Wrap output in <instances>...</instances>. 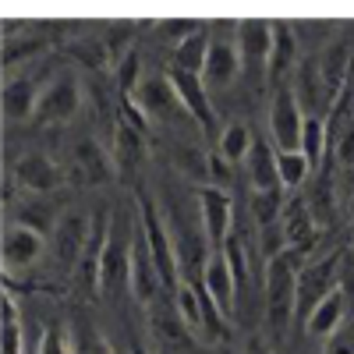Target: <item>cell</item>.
<instances>
[{
	"mask_svg": "<svg viewBox=\"0 0 354 354\" xmlns=\"http://www.w3.org/2000/svg\"><path fill=\"white\" fill-rule=\"evenodd\" d=\"M145 153H149V145H145V128L124 121V117H117L113 124V163L117 170H131L145 160Z\"/></svg>",
	"mask_w": 354,
	"mask_h": 354,
	"instance_id": "obj_21",
	"label": "cell"
},
{
	"mask_svg": "<svg viewBox=\"0 0 354 354\" xmlns=\"http://www.w3.org/2000/svg\"><path fill=\"white\" fill-rule=\"evenodd\" d=\"M71 347H75V354H113L110 340L88 319H78L71 326Z\"/></svg>",
	"mask_w": 354,
	"mask_h": 354,
	"instance_id": "obj_30",
	"label": "cell"
},
{
	"mask_svg": "<svg viewBox=\"0 0 354 354\" xmlns=\"http://www.w3.org/2000/svg\"><path fill=\"white\" fill-rule=\"evenodd\" d=\"M340 294L347 308H354V248L344 252V262H340Z\"/></svg>",
	"mask_w": 354,
	"mask_h": 354,
	"instance_id": "obj_35",
	"label": "cell"
},
{
	"mask_svg": "<svg viewBox=\"0 0 354 354\" xmlns=\"http://www.w3.org/2000/svg\"><path fill=\"white\" fill-rule=\"evenodd\" d=\"M195 198H198V220H202L205 245H209V252L223 248L227 238H230V230H234V198H230V192L202 185L195 192Z\"/></svg>",
	"mask_w": 354,
	"mask_h": 354,
	"instance_id": "obj_7",
	"label": "cell"
},
{
	"mask_svg": "<svg viewBox=\"0 0 354 354\" xmlns=\"http://www.w3.org/2000/svg\"><path fill=\"white\" fill-rule=\"evenodd\" d=\"M305 106L294 93V85H280L270 103V138L277 153L301 149V131H305Z\"/></svg>",
	"mask_w": 354,
	"mask_h": 354,
	"instance_id": "obj_5",
	"label": "cell"
},
{
	"mask_svg": "<svg viewBox=\"0 0 354 354\" xmlns=\"http://www.w3.org/2000/svg\"><path fill=\"white\" fill-rule=\"evenodd\" d=\"M283 238H287V252L294 255H308L315 245H319V220L312 216L308 202L305 198H290L283 205Z\"/></svg>",
	"mask_w": 354,
	"mask_h": 354,
	"instance_id": "obj_13",
	"label": "cell"
},
{
	"mask_svg": "<svg viewBox=\"0 0 354 354\" xmlns=\"http://www.w3.org/2000/svg\"><path fill=\"white\" fill-rule=\"evenodd\" d=\"M0 333H4V354H25V333H21V312L11 298V290H4V322H0Z\"/></svg>",
	"mask_w": 354,
	"mask_h": 354,
	"instance_id": "obj_28",
	"label": "cell"
},
{
	"mask_svg": "<svg viewBox=\"0 0 354 354\" xmlns=\"http://www.w3.org/2000/svg\"><path fill=\"white\" fill-rule=\"evenodd\" d=\"M252 145H255V135L245 121H230L220 138H216V153L227 160V163H245L248 153H252Z\"/></svg>",
	"mask_w": 354,
	"mask_h": 354,
	"instance_id": "obj_25",
	"label": "cell"
},
{
	"mask_svg": "<svg viewBox=\"0 0 354 354\" xmlns=\"http://www.w3.org/2000/svg\"><path fill=\"white\" fill-rule=\"evenodd\" d=\"M131 103L145 113V121H156V124H170V121H177V117L185 113V106H181V100H177V93H174V85H170L167 75L142 78V85L135 88ZM188 121H192V117H188Z\"/></svg>",
	"mask_w": 354,
	"mask_h": 354,
	"instance_id": "obj_11",
	"label": "cell"
},
{
	"mask_svg": "<svg viewBox=\"0 0 354 354\" xmlns=\"http://www.w3.org/2000/svg\"><path fill=\"white\" fill-rule=\"evenodd\" d=\"M46 252V234L32 223H8L4 227V238H0V259H4V273H21V270H32V266L43 259Z\"/></svg>",
	"mask_w": 354,
	"mask_h": 354,
	"instance_id": "obj_6",
	"label": "cell"
},
{
	"mask_svg": "<svg viewBox=\"0 0 354 354\" xmlns=\"http://www.w3.org/2000/svg\"><path fill=\"white\" fill-rule=\"evenodd\" d=\"M298 273L301 255L283 252L266 262V319L277 333H287L298 312Z\"/></svg>",
	"mask_w": 354,
	"mask_h": 354,
	"instance_id": "obj_2",
	"label": "cell"
},
{
	"mask_svg": "<svg viewBox=\"0 0 354 354\" xmlns=\"http://www.w3.org/2000/svg\"><path fill=\"white\" fill-rule=\"evenodd\" d=\"M36 354H75L71 333L61 330V326H46L43 337H39V351H36Z\"/></svg>",
	"mask_w": 354,
	"mask_h": 354,
	"instance_id": "obj_33",
	"label": "cell"
},
{
	"mask_svg": "<svg viewBox=\"0 0 354 354\" xmlns=\"http://www.w3.org/2000/svg\"><path fill=\"white\" fill-rule=\"evenodd\" d=\"M322 354H354V330H340L326 340Z\"/></svg>",
	"mask_w": 354,
	"mask_h": 354,
	"instance_id": "obj_36",
	"label": "cell"
},
{
	"mask_svg": "<svg viewBox=\"0 0 354 354\" xmlns=\"http://www.w3.org/2000/svg\"><path fill=\"white\" fill-rule=\"evenodd\" d=\"M298 61V36L287 21H273V57H270V78H283Z\"/></svg>",
	"mask_w": 354,
	"mask_h": 354,
	"instance_id": "obj_24",
	"label": "cell"
},
{
	"mask_svg": "<svg viewBox=\"0 0 354 354\" xmlns=\"http://www.w3.org/2000/svg\"><path fill=\"white\" fill-rule=\"evenodd\" d=\"M39 93L43 85L28 75H18V78H8L4 82V93H0V110H4V121L8 124H18V121H28L36 117L39 110Z\"/></svg>",
	"mask_w": 354,
	"mask_h": 354,
	"instance_id": "obj_17",
	"label": "cell"
},
{
	"mask_svg": "<svg viewBox=\"0 0 354 354\" xmlns=\"http://www.w3.org/2000/svg\"><path fill=\"white\" fill-rule=\"evenodd\" d=\"M205 170H209V185L227 192V185H230V163H227L220 153H209V160H205Z\"/></svg>",
	"mask_w": 354,
	"mask_h": 354,
	"instance_id": "obj_34",
	"label": "cell"
},
{
	"mask_svg": "<svg viewBox=\"0 0 354 354\" xmlns=\"http://www.w3.org/2000/svg\"><path fill=\"white\" fill-rule=\"evenodd\" d=\"M333 153H337V160L344 163V167H354V124L344 131V138L333 145Z\"/></svg>",
	"mask_w": 354,
	"mask_h": 354,
	"instance_id": "obj_37",
	"label": "cell"
},
{
	"mask_svg": "<svg viewBox=\"0 0 354 354\" xmlns=\"http://www.w3.org/2000/svg\"><path fill=\"white\" fill-rule=\"evenodd\" d=\"M241 71V53L234 39L213 36L209 57H205V68H202V82H213V85H230Z\"/></svg>",
	"mask_w": 354,
	"mask_h": 354,
	"instance_id": "obj_20",
	"label": "cell"
},
{
	"mask_svg": "<svg viewBox=\"0 0 354 354\" xmlns=\"http://www.w3.org/2000/svg\"><path fill=\"white\" fill-rule=\"evenodd\" d=\"M131 354H149V351H145L142 344H131Z\"/></svg>",
	"mask_w": 354,
	"mask_h": 354,
	"instance_id": "obj_40",
	"label": "cell"
},
{
	"mask_svg": "<svg viewBox=\"0 0 354 354\" xmlns=\"http://www.w3.org/2000/svg\"><path fill=\"white\" fill-rule=\"evenodd\" d=\"M347 301H344V294L337 290V294H330L326 301H322L312 315H308V322H305V333H312V337H322V340H330L333 333H340L344 330V319H347Z\"/></svg>",
	"mask_w": 354,
	"mask_h": 354,
	"instance_id": "obj_22",
	"label": "cell"
},
{
	"mask_svg": "<svg viewBox=\"0 0 354 354\" xmlns=\"http://www.w3.org/2000/svg\"><path fill=\"white\" fill-rule=\"evenodd\" d=\"M167 78H170V85H174L177 100H181L185 113L192 117V124L202 128L205 135H216V131H220V124H216V110H213V103H209V93H205L202 75H192V71H181V68H174V64H170ZM216 138H220V135H216Z\"/></svg>",
	"mask_w": 354,
	"mask_h": 354,
	"instance_id": "obj_8",
	"label": "cell"
},
{
	"mask_svg": "<svg viewBox=\"0 0 354 354\" xmlns=\"http://www.w3.org/2000/svg\"><path fill=\"white\" fill-rule=\"evenodd\" d=\"M347 216L354 220V177H351V185H347Z\"/></svg>",
	"mask_w": 354,
	"mask_h": 354,
	"instance_id": "obj_39",
	"label": "cell"
},
{
	"mask_svg": "<svg viewBox=\"0 0 354 354\" xmlns=\"http://www.w3.org/2000/svg\"><path fill=\"white\" fill-rule=\"evenodd\" d=\"M106 230H110V213H96L93 230H88V241H85L82 259H78V270H75V283L85 287L88 294H100V266H103Z\"/></svg>",
	"mask_w": 354,
	"mask_h": 354,
	"instance_id": "obj_14",
	"label": "cell"
},
{
	"mask_svg": "<svg viewBox=\"0 0 354 354\" xmlns=\"http://www.w3.org/2000/svg\"><path fill=\"white\" fill-rule=\"evenodd\" d=\"M234 43H238L241 68H245V71H252L255 78H262L266 71H270V57H273V21H266V18L238 21V28H234Z\"/></svg>",
	"mask_w": 354,
	"mask_h": 354,
	"instance_id": "obj_10",
	"label": "cell"
},
{
	"mask_svg": "<svg viewBox=\"0 0 354 354\" xmlns=\"http://www.w3.org/2000/svg\"><path fill=\"white\" fill-rule=\"evenodd\" d=\"M277 170H280V185H283V188H301L308 177H312V163L305 160L301 149L277 153Z\"/></svg>",
	"mask_w": 354,
	"mask_h": 354,
	"instance_id": "obj_29",
	"label": "cell"
},
{
	"mask_svg": "<svg viewBox=\"0 0 354 354\" xmlns=\"http://www.w3.org/2000/svg\"><path fill=\"white\" fill-rule=\"evenodd\" d=\"M11 170H15L18 188L32 192V195H50V192L61 188V181H64L61 170H57V163H53L50 156H43V153H25V156H18Z\"/></svg>",
	"mask_w": 354,
	"mask_h": 354,
	"instance_id": "obj_15",
	"label": "cell"
},
{
	"mask_svg": "<svg viewBox=\"0 0 354 354\" xmlns=\"http://www.w3.org/2000/svg\"><path fill=\"white\" fill-rule=\"evenodd\" d=\"M39 50H46V39L43 36H25V39H4V68H15V61H28L36 57Z\"/></svg>",
	"mask_w": 354,
	"mask_h": 354,
	"instance_id": "obj_32",
	"label": "cell"
},
{
	"mask_svg": "<svg viewBox=\"0 0 354 354\" xmlns=\"http://www.w3.org/2000/svg\"><path fill=\"white\" fill-rule=\"evenodd\" d=\"M78 110H82V85H78V78L71 71L57 75L53 82L43 85L39 110H36V117L43 124H68V121L78 117Z\"/></svg>",
	"mask_w": 354,
	"mask_h": 354,
	"instance_id": "obj_9",
	"label": "cell"
},
{
	"mask_svg": "<svg viewBox=\"0 0 354 354\" xmlns=\"http://www.w3.org/2000/svg\"><path fill=\"white\" fill-rule=\"evenodd\" d=\"M245 170H248V185L252 192H280V170H277V149H273V142H266V138H255L252 145V153L245 160Z\"/></svg>",
	"mask_w": 354,
	"mask_h": 354,
	"instance_id": "obj_19",
	"label": "cell"
},
{
	"mask_svg": "<svg viewBox=\"0 0 354 354\" xmlns=\"http://www.w3.org/2000/svg\"><path fill=\"white\" fill-rule=\"evenodd\" d=\"M241 354H277L270 344H266L262 337H248L245 340V347H241Z\"/></svg>",
	"mask_w": 354,
	"mask_h": 354,
	"instance_id": "obj_38",
	"label": "cell"
},
{
	"mask_svg": "<svg viewBox=\"0 0 354 354\" xmlns=\"http://www.w3.org/2000/svg\"><path fill=\"white\" fill-rule=\"evenodd\" d=\"M202 290L209 294V298L220 305L223 315L234 319V312H238V298H241V290H238V280H234V270H230V259L223 248H213L209 259H205L202 266V277H198Z\"/></svg>",
	"mask_w": 354,
	"mask_h": 354,
	"instance_id": "obj_12",
	"label": "cell"
},
{
	"mask_svg": "<svg viewBox=\"0 0 354 354\" xmlns=\"http://www.w3.org/2000/svg\"><path fill=\"white\" fill-rule=\"evenodd\" d=\"M301 153H305V160L312 163V170L322 163V156L330 153L326 121H322L319 113H308V117H305V131H301Z\"/></svg>",
	"mask_w": 354,
	"mask_h": 354,
	"instance_id": "obj_27",
	"label": "cell"
},
{
	"mask_svg": "<svg viewBox=\"0 0 354 354\" xmlns=\"http://www.w3.org/2000/svg\"><path fill=\"white\" fill-rule=\"evenodd\" d=\"M113 174H117V163L113 156H106V149L96 138H82L75 145V181L78 185L96 188V185H106Z\"/></svg>",
	"mask_w": 354,
	"mask_h": 354,
	"instance_id": "obj_18",
	"label": "cell"
},
{
	"mask_svg": "<svg viewBox=\"0 0 354 354\" xmlns=\"http://www.w3.org/2000/svg\"><path fill=\"white\" fill-rule=\"evenodd\" d=\"M209 46H213V32L198 25L192 36L177 39V50H174V68L192 71V75H202V68H205V57H209Z\"/></svg>",
	"mask_w": 354,
	"mask_h": 354,
	"instance_id": "obj_23",
	"label": "cell"
},
{
	"mask_svg": "<svg viewBox=\"0 0 354 354\" xmlns=\"http://www.w3.org/2000/svg\"><path fill=\"white\" fill-rule=\"evenodd\" d=\"M174 308H177V319L185 322V330L198 340V333H202V290H198V283L185 280L177 287L174 290Z\"/></svg>",
	"mask_w": 354,
	"mask_h": 354,
	"instance_id": "obj_26",
	"label": "cell"
},
{
	"mask_svg": "<svg viewBox=\"0 0 354 354\" xmlns=\"http://www.w3.org/2000/svg\"><path fill=\"white\" fill-rule=\"evenodd\" d=\"M340 262H344V252H333L319 262H308L301 266L298 273V312H294V322H308V315L330 298V294L340 290Z\"/></svg>",
	"mask_w": 354,
	"mask_h": 354,
	"instance_id": "obj_4",
	"label": "cell"
},
{
	"mask_svg": "<svg viewBox=\"0 0 354 354\" xmlns=\"http://www.w3.org/2000/svg\"><path fill=\"white\" fill-rule=\"evenodd\" d=\"M117 88H121V96H135V88L142 85V57H138V50H128L121 61H117Z\"/></svg>",
	"mask_w": 354,
	"mask_h": 354,
	"instance_id": "obj_31",
	"label": "cell"
},
{
	"mask_svg": "<svg viewBox=\"0 0 354 354\" xmlns=\"http://www.w3.org/2000/svg\"><path fill=\"white\" fill-rule=\"evenodd\" d=\"M138 220H142V234H145V245H149V255L160 270V280H163L167 294H174L185 283L181 262H177V252H174V234H170L163 213L156 209V202L149 195H138Z\"/></svg>",
	"mask_w": 354,
	"mask_h": 354,
	"instance_id": "obj_3",
	"label": "cell"
},
{
	"mask_svg": "<svg viewBox=\"0 0 354 354\" xmlns=\"http://www.w3.org/2000/svg\"><path fill=\"white\" fill-rule=\"evenodd\" d=\"M88 230H93V220L85 223V216H64L53 227V259L64 273L78 270V259H82V248L88 241Z\"/></svg>",
	"mask_w": 354,
	"mask_h": 354,
	"instance_id": "obj_16",
	"label": "cell"
},
{
	"mask_svg": "<svg viewBox=\"0 0 354 354\" xmlns=\"http://www.w3.org/2000/svg\"><path fill=\"white\" fill-rule=\"evenodd\" d=\"M138 234V216L128 209L110 213V230L103 245V266H100V294L103 298H121L131 294V248Z\"/></svg>",
	"mask_w": 354,
	"mask_h": 354,
	"instance_id": "obj_1",
	"label": "cell"
}]
</instances>
